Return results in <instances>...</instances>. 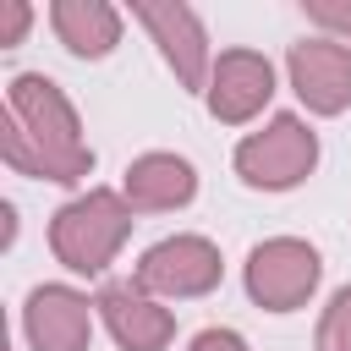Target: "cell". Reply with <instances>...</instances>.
Instances as JSON below:
<instances>
[{"label":"cell","mask_w":351,"mask_h":351,"mask_svg":"<svg viewBox=\"0 0 351 351\" xmlns=\"http://www.w3.org/2000/svg\"><path fill=\"white\" fill-rule=\"evenodd\" d=\"M0 154L16 176H38V181H60V186H77L93 170V148L82 143V121H77L71 99L44 71L11 77L5 115H0Z\"/></svg>","instance_id":"cell-1"},{"label":"cell","mask_w":351,"mask_h":351,"mask_svg":"<svg viewBox=\"0 0 351 351\" xmlns=\"http://www.w3.org/2000/svg\"><path fill=\"white\" fill-rule=\"evenodd\" d=\"M132 236V203L110 186H88L49 219V247L71 274H104Z\"/></svg>","instance_id":"cell-2"},{"label":"cell","mask_w":351,"mask_h":351,"mask_svg":"<svg viewBox=\"0 0 351 351\" xmlns=\"http://www.w3.org/2000/svg\"><path fill=\"white\" fill-rule=\"evenodd\" d=\"M318 165V137L302 115H269L263 132H247L236 143V176L258 192H285L296 181H307Z\"/></svg>","instance_id":"cell-3"},{"label":"cell","mask_w":351,"mask_h":351,"mask_svg":"<svg viewBox=\"0 0 351 351\" xmlns=\"http://www.w3.org/2000/svg\"><path fill=\"white\" fill-rule=\"evenodd\" d=\"M318 252L302 236H269L247 252V296L263 313H296L313 291H318Z\"/></svg>","instance_id":"cell-4"},{"label":"cell","mask_w":351,"mask_h":351,"mask_svg":"<svg viewBox=\"0 0 351 351\" xmlns=\"http://www.w3.org/2000/svg\"><path fill=\"white\" fill-rule=\"evenodd\" d=\"M219 280H225V263H219V247L208 236H165L137 263V285L148 296H165V302L208 296Z\"/></svg>","instance_id":"cell-5"},{"label":"cell","mask_w":351,"mask_h":351,"mask_svg":"<svg viewBox=\"0 0 351 351\" xmlns=\"http://www.w3.org/2000/svg\"><path fill=\"white\" fill-rule=\"evenodd\" d=\"M132 16L154 33L165 66L176 71L181 88H203L208 93V77H214V55H208V33H203V16L181 0H137Z\"/></svg>","instance_id":"cell-6"},{"label":"cell","mask_w":351,"mask_h":351,"mask_svg":"<svg viewBox=\"0 0 351 351\" xmlns=\"http://www.w3.org/2000/svg\"><path fill=\"white\" fill-rule=\"evenodd\" d=\"M93 307L71 285H33L22 307V335L33 351H88L93 340Z\"/></svg>","instance_id":"cell-7"},{"label":"cell","mask_w":351,"mask_h":351,"mask_svg":"<svg viewBox=\"0 0 351 351\" xmlns=\"http://www.w3.org/2000/svg\"><path fill=\"white\" fill-rule=\"evenodd\" d=\"M291 88L313 115H340L351 104V49L340 38H302L285 55Z\"/></svg>","instance_id":"cell-8"},{"label":"cell","mask_w":351,"mask_h":351,"mask_svg":"<svg viewBox=\"0 0 351 351\" xmlns=\"http://www.w3.org/2000/svg\"><path fill=\"white\" fill-rule=\"evenodd\" d=\"M203 99H208V115L225 121V126L252 121L274 99V66H269V55H258V49H225L214 60V77H208Z\"/></svg>","instance_id":"cell-9"},{"label":"cell","mask_w":351,"mask_h":351,"mask_svg":"<svg viewBox=\"0 0 351 351\" xmlns=\"http://www.w3.org/2000/svg\"><path fill=\"white\" fill-rule=\"evenodd\" d=\"M99 313L121 351H165L176 340V313L159 307V296H148L137 280H110L99 291Z\"/></svg>","instance_id":"cell-10"},{"label":"cell","mask_w":351,"mask_h":351,"mask_svg":"<svg viewBox=\"0 0 351 351\" xmlns=\"http://www.w3.org/2000/svg\"><path fill=\"white\" fill-rule=\"evenodd\" d=\"M121 197L132 203V214H170V208H186V203L197 197V170H192L181 154H143V159L126 165Z\"/></svg>","instance_id":"cell-11"},{"label":"cell","mask_w":351,"mask_h":351,"mask_svg":"<svg viewBox=\"0 0 351 351\" xmlns=\"http://www.w3.org/2000/svg\"><path fill=\"white\" fill-rule=\"evenodd\" d=\"M49 22L60 33V44L82 60H99L121 44V11L110 0H55L49 5Z\"/></svg>","instance_id":"cell-12"},{"label":"cell","mask_w":351,"mask_h":351,"mask_svg":"<svg viewBox=\"0 0 351 351\" xmlns=\"http://www.w3.org/2000/svg\"><path fill=\"white\" fill-rule=\"evenodd\" d=\"M318 351H351V285H340L318 318Z\"/></svg>","instance_id":"cell-13"},{"label":"cell","mask_w":351,"mask_h":351,"mask_svg":"<svg viewBox=\"0 0 351 351\" xmlns=\"http://www.w3.org/2000/svg\"><path fill=\"white\" fill-rule=\"evenodd\" d=\"M302 11H307L318 27H329V33H346V38H351V0H302Z\"/></svg>","instance_id":"cell-14"},{"label":"cell","mask_w":351,"mask_h":351,"mask_svg":"<svg viewBox=\"0 0 351 351\" xmlns=\"http://www.w3.org/2000/svg\"><path fill=\"white\" fill-rule=\"evenodd\" d=\"M27 22H33V5H27V0H0V49L22 44Z\"/></svg>","instance_id":"cell-15"},{"label":"cell","mask_w":351,"mask_h":351,"mask_svg":"<svg viewBox=\"0 0 351 351\" xmlns=\"http://www.w3.org/2000/svg\"><path fill=\"white\" fill-rule=\"evenodd\" d=\"M192 351H247V340H241L236 329H203V335L192 340Z\"/></svg>","instance_id":"cell-16"}]
</instances>
